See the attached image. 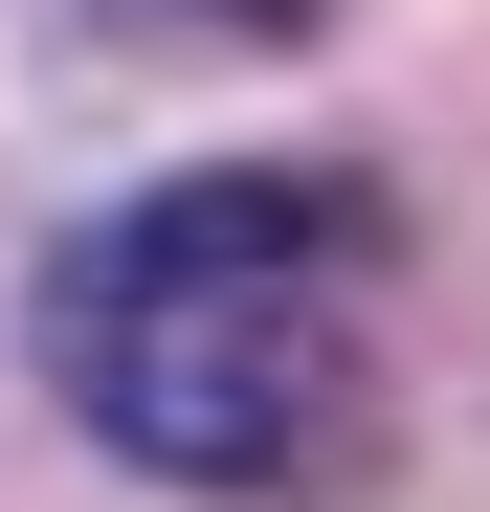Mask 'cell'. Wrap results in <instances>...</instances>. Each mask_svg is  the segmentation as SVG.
I'll use <instances>...</instances> for the list:
<instances>
[{"instance_id": "6da1fadb", "label": "cell", "mask_w": 490, "mask_h": 512, "mask_svg": "<svg viewBox=\"0 0 490 512\" xmlns=\"http://www.w3.org/2000/svg\"><path fill=\"white\" fill-rule=\"evenodd\" d=\"M401 201L357 156H201L134 179L112 223L45 245V401L112 468L290 512L379 468V379H357V290H379Z\"/></svg>"}, {"instance_id": "7a4b0ae2", "label": "cell", "mask_w": 490, "mask_h": 512, "mask_svg": "<svg viewBox=\"0 0 490 512\" xmlns=\"http://www.w3.org/2000/svg\"><path fill=\"white\" fill-rule=\"evenodd\" d=\"M201 23H223V45H312L335 0H201Z\"/></svg>"}]
</instances>
